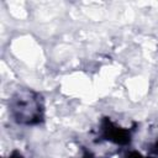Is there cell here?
Wrapping results in <instances>:
<instances>
[{"mask_svg":"<svg viewBox=\"0 0 158 158\" xmlns=\"http://www.w3.org/2000/svg\"><path fill=\"white\" fill-rule=\"evenodd\" d=\"M14 111L16 112L19 120H26L30 123L41 116L38 101L33 98L32 93H26L25 96L19 94L17 99H15Z\"/></svg>","mask_w":158,"mask_h":158,"instance_id":"cell-1","label":"cell"}]
</instances>
